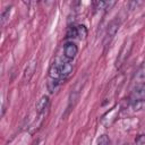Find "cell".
Segmentation results:
<instances>
[{"label":"cell","instance_id":"cell-3","mask_svg":"<svg viewBox=\"0 0 145 145\" xmlns=\"http://www.w3.org/2000/svg\"><path fill=\"white\" fill-rule=\"evenodd\" d=\"M129 100L131 102H136V101L143 102V101H145V84L139 85L136 88H134L130 93Z\"/></svg>","mask_w":145,"mask_h":145},{"label":"cell","instance_id":"cell-15","mask_svg":"<svg viewBox=\"0 0 145 145\" xmlns=\"http://www.w3.org/2000/svg\"><path fill=\"white\" fill-rule=\"evenodd\" d=\"M136 145H145V135H138L135 138Z\"/></svg>","mask_w":145,"mask_h":145},{"label":"cell","instance_id":"cell-2","mask_svg":"<svg viewBox=\"0 0 145 145\" xmlns=\"http://www.w3.org/2000/svg\"><path fill=\"white\" fill-rule=\"evenodd\" d=\"M119 27H120V22H119L118 18H116V19H113V20H111V22L109 23V25H108V27H106L105 42L111 41V40L116 36L117 32L119 31Z\"/></svg>","mask_w":145,"mask_h":145},{"label":"cell","instance_id":"cell-12","mask_svg":"<svg viewBox=\"0 0 145 145\" xmlns=\"http://www.w3.org/2000/svg\"><path fill=\"white\" fill-rule=\"evenodd\" d=\"M66 37H68V39L78 37V35H77V27H75V26H69V27L67 28V32H66Z\"/></svg>","mask_w":145,"mask_h":145},{"label":"cell","instance_id":"cell-17","mask_svg":"<svg viewBox=\"0 0 145 145\" xmlns=\"http://www.w3.org/2000/svg\"><path fill=\"white\" fill-rule=\"evenodd\" d=\"M116 5V1H105V10H108V9H111V7H113Z\"/></svg>","mask_w":145,"mask_h":145},{"label":"cell","instance_id":"cell-13","mask_svg":"<svg viewBox=\"0 0 145 145\" xmlns=\"http://www.w3.org/2000/svg\"><path fill=\"white\" fill-rule=\"evenodd\" d=\"M109 144H110V138L105 134L101 135L97 139V143H96V145H109Z\"/></svg>","mask_w":145,"mask_h":145},{"label":"cell","instance_id":"cell-1","mask_svg":"<svg viewBox=\"0 0 145 145\" xmlns=\"http://www.w3.org/2000/svg\"><path fill=\"white\" fill-rule=\"evenodd\" d=\"M131 48H133V41H126L123 43V45L121 46V49L118 53V57L116 59V67L117 68H120L125 63V61L127 60V58L131 51Z\"/></svg>","mask_w":145,"mask_h":145},{"label":"cell","instance_id":"cell-11","mask_svg":"<svg viewBox=\"0 0 145 145\" xmlns=\"http://www.w3.org/2000/svg\"><path fill=\"white\" fill-rule=\"evenodd\" d=\"M76 27H77V35H78V37L85 39L87 36V33H88L87 32V27L85 25H78Z\"/></svg>","mask_w":145,"mask_h":145},{"label":"cell","instance_id":"cell-9","mask_svg":"<svg viewBox=\"0 0 145 145\" xmlns=\"http://www.w3.org/2000/svg\"><path fill=\"white\" fill-rule=\"evenodd\" d=\"M11 8L12 6H7L2 12H1V17H0V20H1V25H5L6 22L9 19V16H10V12H11Z\"/></svg>","mask_w":145,"mask_h":145},{"label":"cell","instance_id":"cell-7","mask_svg":"<svg viewBox=\"0 0 145 145\" xmlns=\"http://www.w3.org/2000/svg\"><path fill=\"white\" fill-rule=\"evenodd\" d=\"M60 71H61V79H66L70 72L72 71V65L70 62H63L60 65Z\"/></svg>","mask_w":145,"mask_h":145},{"label":"cell","instance_id":"cell-8","mask_svg":"<svg viewBox=\"0 0 145 145\" xmlns=\"http://www.w3.org/2000/svg\"><path fill=\"white\" fill-rule=\"evenodd\" d=\"M49 77L51 79H61V71H60V65H52L49 69Z\"/></svg>","mask_w":145,"mask_h":145},{"label":"cell","instance_id":"cell-6","mask_svg":"<svg viewBox=\"0 0 145 145\" xmlns=\"http://www.w3.org/2000/svg\"><path fill=\"white\" fill-rule=\"evenodd\" d=\"M50 104V97L48 95H43L40 97V100L36 102V105H35V109H36V112L39 114H41L43 111H45V109H48Z\"/></svg>","mask_w":145,"mask_h":145},{"label":"cell","instance_id":"cell-16","mask_svg":"<svg viewBox=\"0 0 145 145\" xmlns=\"http://www.w3.org/2000/svg\"><path fill=\"white\" fill-rule=\"evenodd\" d=\"M142 104H143V102H139V101H136V102H131V106H133V109H134L135 111H137V110H140V108H142Z\"/></svg>","mask_w":145,"mask_h":145},{"label":"cell","instance_id":"cell-5","mask_svg":"<svg viewBox=\"0 0 145 145\" xmlns=\"http://www.w3.org/2000/svg\"><path fill=\"white\" fill-rule=\"evenodd\" d=\"M36 66H37V62L36 60H32L27 67L25 68V71H24V75H23V79L25 82H29L32 79V77L34 76L35 74V70H36Z\"/></svg>","mask_w":145,"mask_h":145},{"label":"cell","instance_id":"cell-4","mask_svg":"<svg viewBox=\"0 0 145 145\" xmlns=\"http://www.w3.org/2000/svg\"><path fill=\"white\" fill-rule=\"evenodd\" d=\"M78 52V48L74 42H68L63 48V56L67 60H72Z\"/></svg>","mask_w":145,"mask_h":145},{"label":"cell","instance_id":"cell-14","mask_svg":"<svg viewBox=\"0 0 145 145\" xmlns=\"http://www.w3.org/2000/svg\"><path fill=\"white\" fill-rule=\"evenodd\" d=\"M143 5V1H138V0H133V1H129V3H128V7H129V9L130 10H135V9H137L139 6H142Z\"/></svg>","mask_w":145,"mask_h":145},{"label":"cell","instance_id":"cell-10","mask_svg":"<svg viewBox=\"0 0 145 145\" xmlns=\"http://www.w3.org/2000/svg\"><path fill=\"white\" fill-rule=\"evenodd\" d=\"M46 87H48V91L52 94L57 91V88L59 87V80L57 79H50L48 83H46Z\"/></svg>","mask_w":145,"mask_h":145}]
</instances>
